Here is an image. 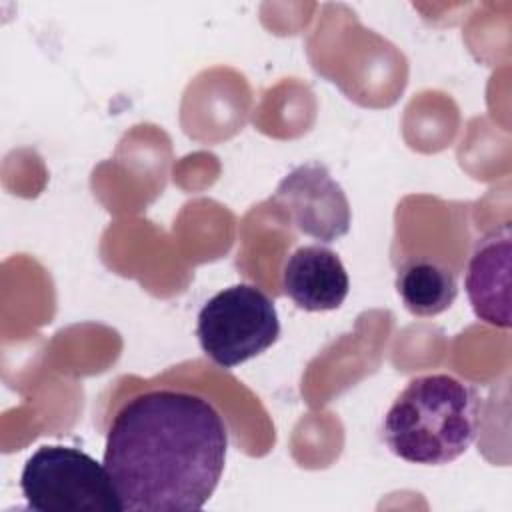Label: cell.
I'll return each mask as SVG.
<instances>
[{
    "label": "cell",
    "mask_w": 512,
    "mask_h": 512,
    "mask_svg": "<svg viewBox=\"0 0 512 512\" xmlns=\"http://www.w3.org/2000/svg\"><path fill=\"white\" fill-rule=\"evenodd\" d=\"M226 448L228 428L210 400L148 390L114 414L102 464L124 512H194L214 494Z\"/></svg>",
    "instance_id": "obj_1"
},
{
    "label": "cell",
    "mask_w": 512,
    "mask_h": 512,
    "mask_svg": "<svg viewBox=\"0 0 512 512\" xmlns=\"http://www.w3.org/2000/svg\"><path fill=\"white\" fill-rule=\"evenodd\" d=\"M474 386L450 374L412 378L382 420V440L398 458L440 466L462 456L480 426Z\"/></svg>",
    "instance_id": "obj_2"
},
{
    "label": "cell",
    "mask_w": 512,
    "mask_h": 512,
    "mask_svg": "<svg viewBox=\"0 0 512 512\" xmlns=\"http://www.w3.org/2000/svg\"><path fill=\"white\" fill-rule=\"evenodd\" d=\"M20 488L36 512H124L104 464L72 446H40L22 468Z\"/></svg>",
    "instance_id": "obj_3"
},
{
    "label": "cell",
    "mask_w": 512,
    "mask_h": 512,
    "mask_svg": "<svg viewBox=\"0 0 512 512\" xmlns=\"http://www.w3.org/2000/svg\"><path fill=\"white\" fill-rule=\"evenodd\" d=\"M196 336L214 364L234 368L278 340L280 320L274 302L260 288L234 284L200 308Z\"/></svg>",
    "instance_id": "obj_4"
},
{
    "label": "cell",
    "mask_w": 512,
    "mask_h": 512,
    "mask_svg": "<svg viewBox=\"0 0 512 512\" xmlns=\"http://www.w3.org/2000/svg\"><path fill=\"white\" fill-rule=\"evenodd\" d=\"M272 200L288 212L302 234L320 242H334L350 230L348 198L320 162H306L290 170Z\"/></svg>",
    "instance_id": "obj_5"
},
{
    "label": "cell",
    "mask_w": 512,
    "mask_h": 512,
    "mask_svg": "<svg viewBox=\"0 0 512 512\" xmlns=\"http://www.w3.org/2000/svg\"><path fill=\"white\" fill-rule=\"evenodd\" d=\"M512 232L500 224L478 238L466 268V294L474 314L496 328H510Z\"/></svg>",
    "instance_id": "obj_6"
},
{
    "label": "cell",
    "mask_w": 512,
    "mask_h": 512,
    "mask_svg": "<svg viewBox=\"0 0 512 512\" xmlns=\"http://www.w3.org/2000/svg\"><path fill=\"white\" fill-rule=\"evenodd\" d=\"M284 294L306 312L336 310L348 296L350 280L340 256L320 244L296 248L282 268Z\"/></svg>",
    "instance_id": "obj_7"
},
{
    "label": "cell",
    "mask_w": 512,
    "mask_h": 512,
    "mask_svg": "<svg viewBox=\"0 0 512 512\" xmlns=\"http://www.w3.org/2000/svg\"><path fill=\"white\" fill-rule=\"evenodd\" d=\"M396 290L404 306L416 316H436L448 310L458 296V280L436 260L406 262L396 274Z\"/></svg>",
    "instance_id": "obj_8"
}]
</instances>
